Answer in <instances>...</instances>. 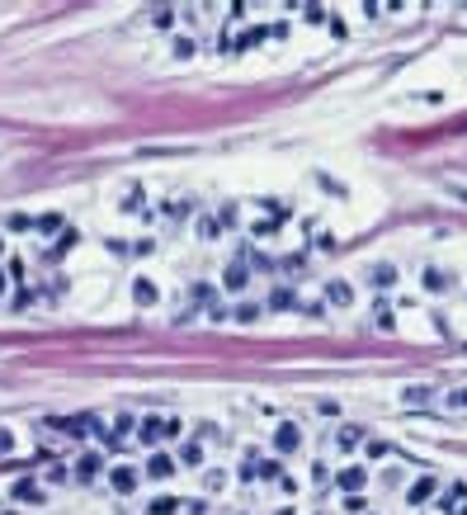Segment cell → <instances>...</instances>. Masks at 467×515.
Here are the masks:
<instances>
[{"mask_svg": "<svg viewBox=\"0 0 467 515\" xmlns=\"http://www.w3.org/2000/svg\"><path fill=\"white\" fill-rule=\"evenodd\" d=\"M170 435H180V421H170V416H147V421L137 426V440H147V444H161V440H170Z\"/></svg>", "mask_w": 467, "mask_h": 515, "instance_id": "1", "label": "cell"}, {"mask_svg": "<svg viewBox=\"0 0 467 515\" xmlns=\"http://www.w3.org/2000/svg\"><path fill=\"white\" fill-rule=\"evenodd\" d=\"M439 487H443L439 478H434V473H425V478H415L411 487H406V501H411V506H420V501H430Z\"/></svg>", "mask_w": 467, "mask_h": 515, "instance_id": "2", "label": "cell"}, {"mask_svg": "<svg viewBox=\"0 0 467 515\" xmlns=\"http://www.w3.org/2000/svg\"><path fill=\"white\" fill-rule=\"evenodd\" d=\"M326 302H336V307H349V302H354V289H349L345 279H336V284L326 289Z\"/></svg>", "mask_w": 467, "mask_h": 515, "instance_id": "3", "label": "cell"}, {"mask_svg": "<svg viewBox=\"0 0 467 515\" xmlns=\"http://www.w3.org/2000/svg\"><path fill=\"white\" fill-rule=\"evenodd\" d=\"M336 482H340V487H345V491H359L363 482H368V473H363V468H345V473H340Z\"/></svg>", "mask_w": 467, "mask_h": 515, "instance_id": "4", "label": "cell"}, {"mask_svg": "<svg viewBox=\"0 0 467 515\" xmlns=\"http://www.w3.org/2000/svg\"><path fill=\"white\" fill-rule=\"evenodd\" d=\"M109 482H113V491H132V487H137V473H132V468H113Z\"/></svg>", "mask_w": 467, "mask_h": 515, "instance_id": "5", "label": "cell"}, {"mask_svg": "<svg viewBox=\"0 0 467 515\" xmlns=\"http://www.w3.org/2000/svg\"><path fill=\"white\" fill-rule=\"evenodd\" d=\"M448 284H453V274H439V270H425V289H430V293H443V289H448Z\"/></svg>", "mask_w": 467, "mask_h": 515, "instance_id": "6", "label": "cell"}, {"mask_svg": "<svg viewBox=\"0 0 467 515\" xmlns=\"http://www.w3.org/2000/svg\"><path fill=\"white\" fill-rule=\"evenodd\" d=\"M297 444H302V431H297V426H284V431H279V449H297Z\"/></svg>", "mask_w": 467, "mask_h": 515, "instance_id": "7", "label": "cell"}, {"mask_svg": "<svg viewBox=\"0 0 467 515\" xmlns=\"http://www.w3.org/2000/svg\"><path fill=\"white\" fill-rule=\"evenodd\" d=\"M443 411H467V388H458V392H443Z\"/></svg>", "mask_w": 467, "mask_h": 515, "instance_id": "8", "label": "cell"}, {"mask_svg": "<svg viewBox=\"0 0 467 515\" xmlns=\"http://www.w3.org/2000/svg\"><path fill=\"white\" fill-rule=\"evenodd\" d=\"M170 473H175L170 459H152V468H147V478H170Z\"/></svg>", "mask_w": 467, "mask_h": 515, "instance_id": "9", "label": "cell"}, {"mask_svg": "<svg viewBox=\"0 0 467 515\" xmlns=\"http://www.w3.org/2000/svg\"><path fill=\"white\" fill-rule=\"evenodd\" d=\"M10 449H15V440H10V435L0 431V454H10Z\"/></svg>", "mask_w": 467, "mask_h": 515, "instance_id": "10", "label": "cell"}]
</instances>
